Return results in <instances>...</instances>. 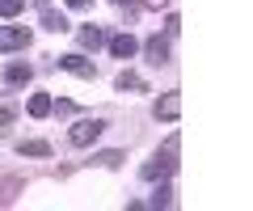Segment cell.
<instances>
[{
	"instance_id": "obj_19",
	"label": "cell",
	"mask_w": 253,
	"mask_h": 211,
	"mask_svg": "<svg viewBox=\"0 0 253 211\" xmlns=\"http://www.w3.org/2000/svg\"><path fill=\"white\" fill-rule=\"evenodd\" d=\"M93 0H68V9H89Z\"/></svg>"
},
{
	"instance_id": "obj_2",
	"label": "cell",
	"mask_w": 253,
	"mask_h": 211,
	"mask_svg": "<svg viewBox=\"0 0 253 211\" xmlns=\"http://www.w3.org/2000/svg\"><path fill=\"white\" fill-rule=\"evenodd\" d=\"M30 46V30L26 26H0V51H17Z\"/></svg>"
},
{
	"instance_id": "obj_5",
	"label": "cell",
	"mask_w": 253,
	"mask_h": 211,
	"mask_svg": "<svg viewBox=\"0 0 253 211\" xmlns=\"http://www.w3.org/2000/svg\"><path fill=\"white\" fill-rule=\"evenodd\" d=\"M177 114H181V97H177V93H165V97L156 101V119L173 123V119H177Z\"/></svg>"
},
{
	"instance_id": "obj_8",
	"label": "cell",
	"mask_w": 253,
	"mask_h": 211,
	"mask_svg": "<svg viewBox=\"0 0 253 211\" xmlns=\"http://www.w3.org/2000/svg\"><path fill=\"white\" fill-rule=\"evenodd\" d=\"M30 76H34L30 64H9V68H4V81H9V84H30Z\"/></svg>"
},
{
	"instance_id": "obj_9",
	"label": "cell",
	"mask_w": 253,
	"mask_h": 211,
	"mask_svg": "<svg viewBox=\"0 0 253 211\" xmlns=\"http://www.w3.org/2000/svg\"><path fill=\"white\" fill-rule=\"evenodd\" d=\"M118 93H139V89H144V81H139V76L135 72H118Z\"/></svg>"
},
{
	"instance_id": "obj_17",
	"label": "cell",
	"mask_w": 253,
	"mask_h": 211,
	"mask_svg": "<svg viewBox=\"0 0 253 211\" xmlns=\"http://www.w3.org/2000/svg\"><path fill=\"white\" fill-rule=\"evenodd\" d=\"M13 114H17L13 106H0V127H9V123H13Z\"/></svg>"
},
{
	"instance_id": "obj_4",
	"label": "cell",
	"mask_w": 253,
	"mask_h": 211,
	"mask_svg": "<svg viewBox=\"0 0 253 211\" xmlns=\"http://www.w3.org/2000/svg\"><path fill=\"white\" fill-rule=\"evenodd\" d=\"M59 68H68V72L84 76V81H93V76H97V68H93L84 55H63V59H59Z\"/></svg>"
},
{
	"instance_id": "obj_7",
	"label": "cell",
	"mask_w": 253,
	"mask_h": 211,
	"mask_svg": "<svg viewBox=\"0 0 253 211\" xmlns=\"http://www.w3.org/2000/svg\"><path fill=\"white\" fill-rule=\"evenodd\" d=\"M148 59H152V64H169V42H165L161 34L148 38Z\"/></svg>"
},
{
	"instance_id": "obj_14",
	"label": "cell",
	"mask_w": 253,
	"mask_h": 211,
	"mask_svg": "<svg viewBox=\"0 0 253 211\" xmlns=\"http://www.w3.org/2000/svg\"><path fill=\"white\" fill-rule=\"evenodd\" d=\"M173 203V186H161V190L152 194V207H169Z\"/></svg>"
},
{
	"instance_id": "obj_20",
	"label": "cell",
	"mask_w": 253,
	"mask_h": 211,
	"mask_svg": "<svg viewBox=\"0 0 253 211\" xmlns=\"http://www.w3.org/2000/svg\"><path fill=\"white\" fill-rule=\"evenodd\" d=\"M148 9H165V4H169V0H144Z\"/></svg>"
},
{
	"instance_id": "obj_6",
	"label": "cell",
	"mask_w": 253,
	"mask_h": 211,
	"mask_svg": "<svg viewBox=\"0 0 253 211\" xmlns=\"http://www.w3.org/2000/svg\"><path fill=\"white\" fill-rule=\"evenodd\" d=\"M110 51H114L118 59H131V55L139 51V42H135L131 34H118V38H110Z\"/></svg>"
},
{
	"instance_id": "obj_10",
	"label": "cell",
	"mask_w": 253,
	"mask_h": 211,
	"mask_svg": "<svg viewBox=\"0 0 253 211\" xmlns=\"http://www.w3.org/2000/svg\"><path fill=\"white\" fill-rule=\"evenodd\" d=\"M17 152L21 156H51V144H46V139H26Z\"/></svg>"
},
{
	"instance_id": "obj_16",
	"label": "cell",
	"mask_w": 253,
	"mask_h": 211,
	"mask_svg": "<svg viewBox=\"0 0 253 211\" xmlns=\"http://www.w3.org/2000/svg\"><path fill=\"white\" fill-rule=\"evenodd\" d=\"M97 161H101V165H110V169H114V165H123V152H101Z\"/></svg>"
},
{
	"instance_id": "obj_15",
	"label": "cell",
	"mask_w": 253,
	"mask_h": 211,
	"mask_svg": "<svg viewBox=\"0 0 253 211\" xmlns=\"http://www.w3.org/2000/svg\"><path fill=\"white\" fill-rule=\"evenodd\" d=\"M21 13V0H0V17H17Z\"/></svg>"
},
{
	"instance_id": "obj_18",
	"label": "cell",
	"mask_w": 253,
	"mask_h": 211,
	"mask_svg": "<svg viewBox=\"0 0 253 211\" xmlns=\"http://www.w3.org/2000/svg\"><path fill=\"white\" fill-rule=\"evenodd\" d=\"M165 156H173V161H177V135H169V139H165Z\"/></svg>"
},
{
	"instance_id": "obj_3",
	"label": "cell",
	"mask_w": 253,
	"mask_h": 211,
	"mask_svg": "<svg viewBox=\"0 0 253 211\" xmlns=\"http://www.w3.org/2000/svg\"><path fill=\"white\" fill-rule=\"evenodd\" d=\"M173 165H177V161L161 152L156 161H148V165H144V177H148V182H156V177H169V173H173Z\"/></svg>"
},
{
	"instance_id": "obj_1",
	"label": "cell",
	"mask_w": 253,
	"mask_h": 211,
	"mask_svg": "<svg viewBox=\"0 0 253 211\" xmlns=\"http://www.w3.org/2000/svg\"><path fill=\"white\" fill-rule=\"evenodd\" d=\"M101 131H106V123H101V119H81L72 131H68V139H72L76 148H89V144H97Z\"/></svg>"
},
{
	"instance_id": "obj_11",
	"label": "cell",
	"mask_w": 253,
	"mask_h": 211,
	"mask_svg": "<svg viewBox=\"0 0 253 211\" xmlns=\"http://www.w3.org/2000/svg\"><path fill=\"white\" fill-rule=\"evenodd\" d=\"M81 46H89V51H97V46H106V34H101L97 26H89V30H81Z\"/></svg>"
},
{
	"instance_id": "obj_12",
	"label": "cell",
	"mask_w": 253,
	"mask_h": 211,
	"mask_svg": "<svg viewBox=\"0 0 253 211\" xmlns=\"http://www.w3.org/2000/svg\"><path fill=\"white\" fill-rule=\"evenodd\" d=\"M30 114H34V119H46V114H51V97H46V93H34V97H30Z\"/></svg>"
},
{
	"instance_id": "obj_13",
	"label": "cell",
	"mask_w": 253,
	"mask_h": 211,
	"mask_svg": "<svg viewBox=\"0 0 253 211\" xmlns=\"http://www.w3.org/2000/svg\"><path fill=\"white\" fill-rule=\"evenodd\" d=\"M42 26L55 30V34H63V30H68V17H63V13H55V9H46V13H42Z\"/></svg>"
}]
</instances>
